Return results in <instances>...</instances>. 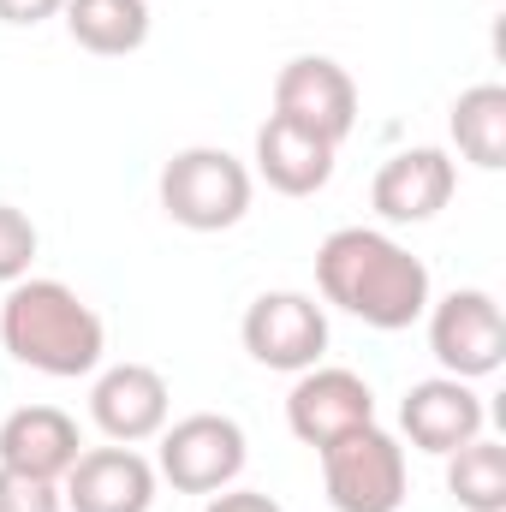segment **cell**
I'll return each mask as SVG.
<instances>
[{
  "instance_id": "6da1fadb",
  "label": "cell",
  "mask_w": 506,
  "mask_h": 512,
  "mask_svg": "<svg viewBox=\"0 0 506 512\" xmlns=\"http://www.w3.org/2000/svg\"><path fill=\"white\" fill-rule=\"evenodd\" d=\"M316 286L334 310L358 316L364 328H381V334L423 322L435 298L423 256H411L381 227H334L316 245Z\"/></svg>"
},
{
  "instance_id": "7a4b0ae2",
  "label": "cell",
  "mask_w": 506,
  "mask_h": 512,
  "mask_svg": "<svg viewBox=\"0 0 506 512\" xmlns=\"http://www.w3.org/2000/svg\"><path fill=\"white\" fill-rule=\"evenodd\" d=\"M0 346L36 370V376H54V382H78L90 370H102V352H108V328L102 316L66 286V280H12L6 298H0Z\"/></svg>"
},
{
  "instance_id": "3957f363",
  "label": "cell",
  "mask_w": 506,
  "mask_h": 512,
  "mask_svg": "<svg viewBox=\"0 0 506 512\" xmlns=\"http://www.w3.org/2000/svg\"><path fill=\"white\" fill-rule=\"evenodd\" d=\"M155 191H161V209H167L173 227H185V233H227V227H239L251 215L256 179L233 149L191 143V149L167 155Z\"/></svg>"
},
{
  "instance_id": "277c9868",
  "label": "cell",
  "mask_w": 506,
  "mask_h": 512,
  "mask_svg": "<svg viewBox=\"0 0 506 512\" xmlns=\"http://www.w3.org/2000/svg\"><path fill=\"white\" fill-rule=\"evenodd\" d=\"M155 477L173 483L179 495H221L245 477V459H251V441L239 429V417L227 411H191L179 423H167L155 435Z\"/></svg>"
},
{
  "instance_id": "5b68a950",
  "label": "cell",
  "mask_w": 506,
  "mask_h": 512,
  "mask_svg": "<svg viewBox=\"0 0 506 512\" xmlns=\"http://www.w3.org/2000/svg\"><path fill=\"white\" fill-rule=\"evenodd\" d=\"M322 489L334 512H399L411 495L399 435H387L381 423H364L340 435L334 447H322Z\"/></svg>"
},
{
  "instance_id": "8992f818",
  "label": "cell",
  "mask_w": 506,
  "mask_h": 512,
  "mask_svg": "<svg viewBox=\"0 0 506 512\" xmlns=\"http://www.w3.org/2000/svg\"><path fill=\"white\" fill-rule=\"evenodd\" d=\"M429 352L441 364V376L459 382H483L506 364V316L495 292L483 286H459L447 298H429Z\"/></svg>"
},
{
  "instance_id": "52a82bcc",
  "label": "cell",
  "mask_w": 506,
  "mask_h": 512,
  "mask_svg": "<svg viewBox=\"0 0 506 512\" xmlns=\"http://www.w3.org/2000/svg\"><path fill=\"white\" fill-rule=\"evenodd\" d=\"M239 340L262 370H280V376H304L322 364L328 352V310L310 298V292H256L245 304V322H239Z\"/></svg>"
},
{
  "instance_id": "ba28073f",
  "label": "cell",
  "mask_w": 506,
  "mask_h": 512,
  "mask_svg": "<svg viewBox=\"0 0 506 512\" xmlns=\"http://www.w3.org/2000/svg\"><path fill=\"white\" fill-rule=\"evenodd\" d=\"M274 114L316 131V137H328L340 149L352 137V126H358V84H352V72L340 60L298 54V60H286L274 72Z\"/></svg>"
},
{
  "instance_id": "9c48e42d",
  "label": "cell",
  "mask_w": 506,
  "mask_h": 512,
  "mask_svg": "<svg viewBox=\"0 0 506 512\" xmlns=\"http://www.w3.org/2000/svg\"><path fill=\"white\" fill-rule=\"evenodd\" d=\"M376 423V393L358 370H340V364H316L304 370L292 393H286V429L304 441V447H334L340 435Z\"/></svg>"
},
{
  "instance_id": "30bf717a",
  "label": "cell",
  "mask_w": 506,
  "mask_h": 512,
  "mask_svg": "<svg viewBox=\"0 0 506 512\" xmlns=\"http://www.w3.org/2000/svg\"><path fill=\"white\" fill-rule=\"evenodd\" d=\"M459 191V167L447 149L435 143H417V149H399L376 167V185H370V203L387 227H423L435 221Z\"/></svg>"
},
{
  "instance_id": "8fae6325",
  "label": "cell",
  "mask_w": 506,
  "mask_h": 512,
  "mask_svg": "<svg viewBox=\"0 0 506 512\" xmlns=\"http://www.w3.org/2000/svg\"><path fill=\"white\" fill-rule=\"evenodd\" d=\"M483 423H489L483 393H477L471 382H459V376L411 382L405 399H399V429H405V441H411L417 453H435V459H447L453 447L477 441Z\"/></svg>"
},
{
  "instance_id": "7c38bea8",
  "label": "cell",
  "mask_w": 506,
  "mask_h": 512,
  "mask_svg": "<svg viewBox=\"0 0 506 512\" xmlns=\"http://www.w3.org/2000/svg\"><path fill=\"white\" fill-rule=\"evenodd\" d=\"M60 483H66L60 489L66 512H149L161 477H155V465L137 447L108 441V447H84L78 465Z\"/></svg>"
},
{
  "instance_id": "4fadbf2b",
  "label": "cell",
  "mask_w": 506,
  "mask_h": 512,
  "mask_svg": "<svg viewBox=\"0 0 506 512\" xmlns=\"http://www.w3.org/2000/svg\"><path fill=\"white\" fill-rule=\"evenodd\" d=\"M167 411H173V393H167V376L155 364H108L90 387V417L120 447L155 441L167 429Z\"/></svg>"
},
{
  "instance_id": "5bb4252c",
  "label": "cell",
  "mask_w": 506,
  "mask_h": 512,
  "mask_svg": "<svg viewBox=\"0 0 506 512\" xmlns=\"http://www.w3.org/2000/svg\"><path fill=\"white\" fill-rule=\"evenodd\" d=\"M334 143L328 137H316V131L292 126V120H280V114H268L262 126H256V173L268 191H280V197H316L328 179H334Z\"/></svg>"
},
{
  "instance_id": "9a60e30c",
  "label": "cell",
  "mask_w": 506,
  "mask_h": 512,
  "mask_svg": "<svg viewBox=\"0 0 506 512\" xmlns=\"http://www.w3.org/2000/svg\"><path fill=\"white\" fill-rule=\"evenodd\" d=\"M84 441H78V423L60 411V405H24L0 423V465L6 471H24V477H42V483H60L72 465H78Z\"/></svg>"
},
{
  "instance_id": "2e32d148",
  "label": "cell",
  "mask_w": 506,
  "mask_h": 512,
  "mask_svg": "<svg viewBox=\"0 0 506 512\" xmlns=\"http://www.w3.org/2000/svg\"><path fill=\"white\" fill-rule=\"evenodd\" d=\"M66 36L84 54L126 60L149 42V0H66Z\"/></svg>"
},
{
  "instance_id": "e0dca14e",
  "label": "cell",
  "mask_w": 506,
  "mask_h": 512,
  "mask_svg": "<svg viewBox=\"0 0 506 512\" xmlns=\"http://www.w3.org/2000/svg\"><path fill=\"white\" fill-rule=\"evenodd\" d=\"M447 131L459 143V155L483 173H501L506 167V84H471L459 90Z\"/></svg>"
},
{
  "instance_id": "ac0fdd59",
  "label": "cell",
  "mask_w": 506,
  "mask_h": 512,
  "mask_svg": "<svg viewBox=\"0 0 506 512\" xmlns=\"http://www.w3.org/2000/svg\"><path fill=\"white\" fill-rule=\"evenodd\" d=\"M447 495L465 512H506V447L477 435L447 453Z\"/></svg>"
},
{
  "instance_id": "d6986e66",
  "label": "cell",
  "mask_w": 506,
  "mask_h": 512,
  "mask_svg": "<svg viewBox=\"0 0 506 512\" xmlns=\"http://www.w3.org/2000/svg\"><path fill=\"white\" fill-rule=\"evenodd\" d=\"M36 251H42V233H36V221H30L24 209L0 203V286L24 280V274H30V262H36Z\"/></svg>"
},
{
  "instance_id": "ffe728a7",
  "label": "cell",
  "mask_w": 506,
  "mask_h": 512,
  "mask_svg": "<svg viewBox=\"0 0 506 512\" xmlns=\"http://www.w3.org/2000/svg\"><path fill=\"white\" fill-rule=\"evenodd\" d=\"M0 512H66V501H60V483H42V477L0 465Z\"/></svg>"
},
{
  "instance_id": "44dd1931",
  "label": "cell",
  "mask_w": 506,
  "mask_h": 512,
  "mask_svg": "<svg viewBox=\"0 0 506 512\" xmlns=\"http://www.w3.org/2000/svg\"><path fill=\"white\" fill-rule=\"evenodd\" d=\"M60 12H66V0H0V24H18V30L48 24V18H60Z\"/></svg>"
},
{
  "instance_id": "7402d4cb",
  "label": "cell",
  "mask_w": 506,
  "mask_h": 512,
  "mask_svg": "<svg viewBox=\"0 0 506 512\" xmlns=\"http://www.w3.org/2000/svg\"><path fill=\"white\" fill-rule=\"evenodd\" d=\"M203 512H286V507L274 495H262V489H221V495H209Z\"/></svg>"
}]
</instances>
